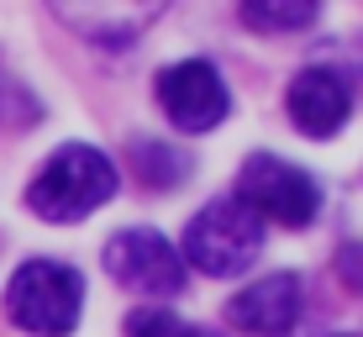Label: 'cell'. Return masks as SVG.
Instances as JSON below:
<instances>
[{"mask_svg":"<svg viewBox=\"0 0 363 337\" xmlns=\"http://www.w3.org/2000/svg\"><path fill=\"white\" fill-rule=\"evenodd\" d=\"M116 164H111L100 148L90 143H69L37 169V179L27 184V206L37 211L43 221H79L100 211L116 195Z\"/></svg>","mask_w":363,"mask_h":337,"instance_id":"cell-1","label":"cell"},{"mask_svg":"<svg viewBox=\"0 0 363 337\" xmlns=\"http://www.w3.org/2000/svg\"><path fill=\"white\" fill-rule=\"evenodd\" d=\"M84 280L58 258H27L6 284V316L32 337H69L79 327Z\"/></svg>","mask_w":363,"mask_h":337,"instance_id":"cell-2","label":"cell"},{"mask_svg":"<svg viewBox=\"0 0 363 337\" xmlns=\"http://www.w3.org/2000/svg\"><path fill=\"white\" fill-rule=\"evenodd\" d=\"M264 253V221L253 216L237 195H221V201L200 206L190 232H184V258L179 264H195L211 280H232L247 264H258Z\"/></svg>","mask_w":363,"mask_h":337,"instance_id":"cell-3","label":"cell"},{"mask_svg":"<svg viewBox=\"0 0 363 337\" xmlns=\"http://www.w3.org/2000/svg\"><path fill=\"white\" fill-rule=\"evenodd\" d=\"M237 201L253 211L258 221H279V227H311L321 211V190L306 169L284 164L274 153H253L237 179Z\"/></svg>","mask_w":363,"mask_h":337,"instance_id":"cell-4","label":"cell"},{"mask_svg":"<svg viewBox=\"0 0 363 337\" xmlns=\"http://www.w3.org/2000/svg\"><path fill=\"white\" fill-rule=\"evenodd\" d=\"M106 274L127 290H143V295H179L184 290V264L174 253L169 237H158L153 227H127L106 243Z\"/></svg>","mask_w":363,"mask_h":337,"instance_id":"cell-5","label":"cell"},{"mask_svg":"<svg viewBox=\"0 0 363 337\" xmlns=\"http://www.w3.org/2000/svg\"><path fill=\"white\" fill-rule=\"evenodd\" d=\"M158 106L179 132H211L216 121H227L232 95H227V79L216 74V64L184 58V64H169L158 74Z\"/></svg>","mask_w":363,"mask_h":337,"instance_id":"cell-6","label":"cell"},{"mask_svg":"<svg viewBox=\"0 0 363 337\" xmlns=\"http://www.w3.org/2000/svg\"><path fill=\"white\" fill-rule=\"evenodd\" d=\"M300 306H306V290H300V274H264L247 290L232 295L227 321L247 337H290L300 321Z\"/></svg>","mask_w":363,"mask_h":337,"instance_id":"cell-7","label":"cell"},{"mask_svg":"<svg viewBox=\"0 0 363 337\" xmlns=\"http://www.w3.org/2000/svg\"><path fill=\"white\" fill-rule=\"evenodd\" d=\"M353 116V90L337 69H300L290 79V121L306 137H332Z\"/></svg>","mask_w":363,"mask_h":337,"instance_id":"cell-8","label":"cell"},{"mask_svg":"<svg viewBox=\"0 0 363 337\" xmlns=\"http://www.w3.org/2000/svg\"><path fill=\"white\" fill-rule=\"evenodd\" d=\"M321 16L316 0H247L242 6V21L258 32H300Z\"/></svg>","mask_w":363,"mask_h":337,"instance_id":"cell-9","label":"cell"},{"mask_svg":"<svg viewBox=\"0 0 363 337\" xmlns=\"http://www.w3.org/2000/svg\"><path fill=\"white\" fill-rule=\"evenodd\" d=\"M132 164H137V174H143L153 190H169V184H179L184 174H190V158H184V153L158 148V143H147V137L132 143Z\"/></svg>","mask_w":363,"mask_h":337,"instance_id":"cell-10","label":"cell"},{"mask_svg":"<svg viewBox=\"0 0 363 337\" xmlns=\"http://www.w3.org/2000/svg\"><path fill=\"white\" fill-rule=\"evenodd\" d=\"M127 337H206V332H195L190 321H179L164 306H143L127 316Z\"/></svg>","mask_w":363,"mask_h":337,"instance_id":"cell-11","label":"cell"},{"mask_svg":"<svg viewBox=\"0 0 363 337\" xmlns=\"http://www.w3.org/2000/svg\"><path fill=\"white\" fill-rule=\"evenodd\" d=\"M337 280L363 295V243H342L337 248Z\"/></svg>","mask_w":363,"mask_h":337,"instance_id":"cell-12","label":"cell"}]
</instances>
